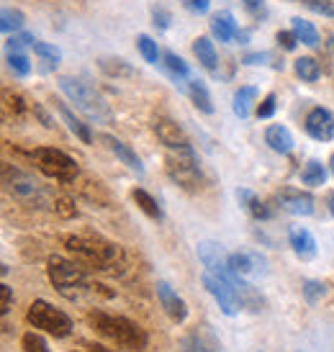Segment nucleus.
Here are the masks:
<instances>
[{"label": "nucleus", "mask_w": 334, "mask_h": 352, "mask_svg": "<svg viewBox=\"0 0 334 352\" xmlns=\"http://www.w3.org/2000/svg\"><path fill=\"white\" fill-rule=\"evenodd\" d=\"M65 247L75 254V263L93 267V270H103V273H116L126 263L124 250L116 242H109L103 236L69 234L65 236Z\"/></svg>", "instance_id": "obj_1"}, {"label": "nucleus", "mask_w": 334, "mask_h": 352, "mask_svg": "<svg viewBox=\"0 0 334 352\" xmlns=\"http://www.w3.org/2000/svg\"><path fill=\"white\" fill-rule=\"evenodd\" d=\"M88 324L100 337H106L116 347H124V350L139 352L144 350L149 342L147 332L139 324L131 322V319H126V316H113V314H106V311H90Z\"/></svg>", "instance_id": "obj_2"}, {"label": "nucleus", "mask_w": 334, "mask_h": 352, "mask_svg": "<svg viewBox=\"0 0 334 352\" xmlns=\"http://www.w3.org/2000/svg\"><path fill=\"white\" fill-rule=\"evenodd\" d=\"M59 88H62V93L75 103V108H80L88 118L98 121V124H111V121H113V113H111L109 103L100 98L88 82H82V80H78V78H59Z\"/></svg>", "instance_id": "obj_3"}, {"label": "nucleus", "mask_w": 334, "mask_h": 352, "mask_svg": "<svg viewBox=\"0 0 334 352\" xmlns=\"http://www.w3.org/2000/svg\"><path fill=\"white\" fill-rule=\"evenodd\" d=\"M47 273H49L52 285L69 301H75V298H80V296H85L90 291L88 278L82 273L80 263H69L65 257H49Z\"/></svg>", "instance_id": "obj_4"}, {"label": "nucleus", "mask_w": 334, "mask_h": 352, "mask_svg": "<svg viewBox=\"0 0 334 352\" xmlns=\"http://www.w3.org/2000/svg\"><path fill=\"white\" fill-rule=\"evenodd\" d=\"M29 157H31V162L39 167L47 177H52V180H59V183H75V177L80 175L78 162H75L69 155H65V152H59V149L39 147V149H31Z\"/></svg>", "instance_id": "obj_5"}, {"label": "nucleus", "mask_w": 334, "mask_h": 352, "mask_svg": "<svg viewBox=\"0 0 334 352\" xmlns=\"http://www.w3.org/2000/svg\"><path fill=\"white\" fill-rule=\"evenodd\" d=\"M26 319H29L31 327H36V329L52 334V337H67L72 332V319L47 301L31 303L29 311H26Z\"/></svg>", "instance_id": "obj_6"}, {"label": "nucleus", "mask_w": 334, "mask_h": 352, "mask_svg": "<svg viewBox=\"0 0 334 352\" xmlns=\"http://www.w3.org/2000/svg\"><path fill=\"white\" fill-rule=\"evenodd\" d=\"M167 175L186 190H198L203 177H201V167L196 162L193 149H180L167 157Z\"/></svg>", "instance_id": "obj_7"}, {"label": "nucleus", "mask_w": 334, "mask_h": 352, "mask_svg": "<svg viewBox=\"0 0 334 352\" xmlns=\"http://www.w3.org/2000/svg\"><path fill=\"white\" fill-rule=\"evenodd\" d=\"M3 183L8 188L13 196L23 201V204H34V206H44V190L39 188V183L31 175L21 173V170H10V165L3 167Z\"/></svg>", "instance_id": "obj_8"}, {"label": "nucleus", "mask_w": 334, "mask_h": 352, "mask_svg": "<svg viewBox=\"0 0 334 352\" xmlns=\"http://www.w3.org/2000/svg\"><path fill=\"white\" fill-rule=\"evenodd\" d=\"M201 280H203V288H206L208 294L216 298L219 309H221L226 316H234V314L239 311V306H242V303H239V296H236L234 285L229 283L226 278H221V275L206 270Z\"/></svg>", "instance_id": "obj_9"}, {"label": "nucleus", "mask_w": 334, "mask_h": 352, "mask_svg": "<svg viewBox=\"0 0 334 352\" xmlns=\"http://www.w3.org/2000/svg\"><path fill=\"white\" fill-rule=\"evenodd\" d=\"M229 265L242 278H263V275H267V257L255 252V250H239V252L229 254Z\"/></svg>", "instance_id": "obj_10"}, {"label": "nucleus", "mask_w": 334, "mask_h": 352, "mask_svg": "<svg viewBox=\"0 0 334 352\" xmlns=\"http://www.w3.org/2000/svg\"><path fill=\"white\" fill-rule=\"evenodd\" d=\"M155 134H157V139L165 144L170 152H180V149H190V142H188L186 131L177 126L175 121H170V118L165 116H157L155 118Z\"/></svg>", "instance_id": "obj_11"}, {"label": "nucleus", "mask_w": 334, "mask_h": 352, "mask_svg": "<svg viewBox=\"0 0 334 352\" xmlns=\"http://www.w3.org/2000/svg\"><path fill=\"white\" fill-rule=\"evenodd\" d=\"M276 204L293 216H311L314 214V198L309 193H301L296 188H283L276 196Z\"/></svg>", "instance_id": "obj_12"}, {"label": "nucleus", "mask_w": 334, "mask_h": 352, "mask_svg": "<svg viewBox=\"0 0 334 352\" xmlns=\"http://www.w3.org/2000/svg\"><path fill=\"white\" fill-rule=\"evenodd\" d=\"M198 257H201V263L206 265V270H211V273L221 275V278H229V273H232V265H229L224 247L216 245V242H201L198 245Z\"/></svg>", "instance_id": "obj_13"}, {"label": "nucleus", "mask_w": 334, "mask_h": 352, "mask_svg": "<svg viewBox=\"0 0 334 352\" xmlns=\"http://www.w3.org/2000/svg\"><path fill=\"white\" fill-rule=\"evenodd\" d=\"M306 134L316 142H329L334 137V116L326 108H311L306 116Z\"/></svg>", "instance_id": "obj_14"}, {"label": "nucleus", "mask_w": 334, "mask_h": 352, "mask_svg": "<svg viewBox=\"0 0 334 352\" xmlns=\"http://www.w3.org/2000/svg\"><path fill=\"white\" fill-rule=\"evenodd\" d=\"M180 352H226V350L224 344H221V340L208 327H198V329H193L183 340Z\"/></svg>", "instance_id": "obj_15"}, {"label": "nucleus", "mask_w": 334, "mask_h": 352, "mask_svg": "<svg viewBox=\"0 0 334 352\" xmlns=\"http://www.w3.org/2000/svg\"><path fill=\"white\" fill-rule=\"evenodd\" d=\"M157 296H159V303H162L165 314L172 319V322H177V324L186 322V319H188V303L177 296V291H172V288H170V283L159 280V283H157Z\"/></svg>", "instance_id": "obj_16"}, {"label": "nucleus", "mask_w": 334, "mask_h": 352, "mask_svg": "<svg viewBox=\"0 0 334 352\" xmlns=\"http://www.w3.org/2000/svg\"><path fill=\"white\" fill-rule=\"evenodd\" d=\"M100 142L109 147V152H113V155L124 162V165L129 167V170H134L137 175H144V165H142V160L137 157V152L129 147V144H124L121 139H116V137H111V134H103L100 137Z\"/></svg>", "instance_id": "obj_17"}, {"label": "nucleus", "mask_w": 334, "mask_h": 352, "mask_svg": "<svg viewBox=\"0 0 334 352\" xmlns=\"http://www.w3.org/2000/svg\"><path fill=\"white\" fill-rule=\"evenodd\" d=\"M288 242H291L293 252L298 254L301 260H314L316 257V239L309 229H304V226H291Z\"/></svg>", "instance_id": "obj_18"}, {"label": "nucleus", "mask_w": 334, "mask_h": 352, "mask_svg": "<svg viewBox=\"0 0 334 352\" xmlns=\"http://www.w3.org/2000/svg\"><path fill=\"white\" fill-rule=\"evenodd\" d=\"M265 144L273 149V152H278V155H288V152H293V134L285 126H280V124L267 126Z\"/></svg>", "instance_id": "obj_19"}, {"label": "nucleus", "mask_w": 334, "mask_h": 352, "mask_svg": "<svg viewBox=\"0 0 334 352\" xmlns=\"http://www.w3.org/2000/svg\"><path fill=\"white\" fill-rule=\"evenodd\" d=\"M236 201H239V206H242L252 219H257V221H265V219L273 216L270 214V208H267L252 190H247V188H239V190H236Z\"/></svg>", "instance_id": "obj_20"}, {"label": "nucleus", "mask_w": 334, "mask_h": 352, "mask_svg": "<svg viewBox=\"0 0 334 352\" xmlns=\"http://www.w3.org/2000/svg\"><path fill=\"white\" fill-rule=\"evenodd\" d=\"M211 34L216 36L219 41H232L239 34V26H236L234 16L229 10H221L211 19Z\"/></svg>", "instance_id": "obj_21"}, {"label": "nucleus", "mask_w": 334, "mask_h": 352, "mask_svg": "<svg viewBox=\"0 0 334 352\" xmlns=\"http://www.w3.org/2000/svg\"><path fill=\"white\" fill-rule=\"evenodd\" d=\"M193 52H196L198 62H201L208 72H216L219 57H216V50H214V41L208 39V36H198L196 44H193Z\"/></svg>", "instance_id": "obj_22"}, {"label": "nucleus", "mask_w": 334, "mask_h": 352, "mask_svg": "<svg viewBox=\"0 0 334 352\" xmlns=\"http://www.w3.org/2000/svg\"><path fill=\"white\" fill-rule=\"evenodd\" d=\"M57 108H59V113H62V121L67 124L69 131H72V134H75V137H78L82 144H90V142H93V134H90L88 124H82V121H80V118L75 116V113H72V111H69L65 103H57Z\"/></svg>", "instance_id": "obj_23"}, {"label": "nucleus", "mask_w": 334, "mask_h": 352, "mask_svg": "<svg viewBox=\"0 0 334 352\" xmlns=\"http://www.w3.org/2000/svg\"><path fill=\"white\" fill-rule=\"evenodd\" d=\"M188 96L203 113H214V103H211V96H208V88L203 85V80H190L188 82Z\"/></svg>", "instance_id": "obj_24"}, {"label": "nucleus", "mask_w": 334, "mask_h": 352, "mask_svg": "<svg viewBox=\"0 0 334 352\" xmlns=\"http://www.w3.org/2000/svg\"><path fill=\"white\" fill-rule=\"evenodd\" d=\"M257 100V90L252 85H245L234 93V113L239 118H247L252 113V103Z\"/></svg>", "instance_id": "obj_25"}, {"label": "nucleus", "mask_w": 334, "mask_h": 352, "mask_svg": "<svg viewBox=\"0 0 334 352\" xmlns=\"http://www.w3.org/2000/svg\"><path fill=\"white\" fill-rule=\"evenodd\" d=\"M98 67L109 75V78H131L134 75V67L124 62V59H111V57H103L98 62Z\"/></svg>", "instance_id": "obj_26"}, {"label": "nucleus", "mask_w": 334, "mask_h": 352, "mask_svg": "<svg viewBox=\"0 0 334 352\" xmlns=\"http://www.w3.org/2000/svg\"><path fill=\"white\" fill-rule=\"evenodd\" d=\"M23 23H26V16L19 8H3V13H0V29H3V34L21 31Z\"/></svg>", "instance_id": "obj_27"}, {"label": "nucleus", "mask_w": 334, "mask_h": 352, "mask_svg": "<svg viewBox=\"0 0 334 352\" xmlns=\"http://www.w3.org/2000/svg\"><path fill=\"white\" fill-rule=\"evenodd\" d=\"M301 183H304V186H311V188L324 186L326 183L324 165H322V162H316V160H311V162L304 167V173H301Z\"/></svg>", "instance_id": "obj_28"}, {"label": "nucleus", "mask_w": 334, "mask_h": 352, "mask_svg": "<svg viewBox=\"0 0 334 352\" xmlns=\"http://www.w3.org/2000/svg\"><path fill=\"white\" fill-rule=\"evenodd\" d=\"M293 31L298 41L306 44V47H316L319 44V31L314 29V23H309L304 19H293Z\"/></svg>", "instance_id": "obj_29"}, {"label": "nucleus", "mask_w": 334, "mask_h": 352, "mask_svg": "<svg viewBox=\"0 0 334 352\" xmlns=\"http://www.w3.org/2000/svg\"><path fill=\"white\" fill-rule=\"evenodd\" d=\"M296 75L301 80H306V82H316L319 80V75H322V69H319V62L311 57H301L296 59Z\"/></svg>", "instance_id": "obj_30"}, {"label": "nucleus", "mask_w": 334, "mask_h": 352, "mask_svg": "<svg viewBox=\"0 0 334 352\" xmlns=\"http://www.w3.org/2000/svg\"><path fill=\"white\" fill-rule=\"evenodd\" d=\"M131 198L137 201V206L144 211L147 216H152V219H162V208L157 206V201L149 196L147 190H142V188H137L134 193H131Z\"/></svg>", "instance_id": "obj_31"}, {"label": "nucleus", "mask_w": 334, "mask_h": 352, "mask_svg": "<svg viewBox=\"0 0 334 352\" xmlns=\"http://www.w3.org/2000/svg\"><path fill=\"white\" fill-rule=\"evenodd\" d=\"M165 67L170 69V75H175V78H188V75H190L186 59L177 57L175 52H165Z\"/></svg>", "instance_id": "obj_32"}, {"label": "nucleus", "mask_w": 334, "mask_h": 352, "mask_svg": "<svg viewBox=\"0 0 334 352\" xmlns=\"http://www.w3.org/2000/svg\"><path fill=\"white\" fill-rule=\"evenodd\" d=\"M137 47H139V52H142V57L147 59L149 65H157V59H159V50H157V44L149 39L147 34H142L137 39Z\"/></svg>", "instance_id": "obj_33"}, {"label": "nucleus", "mask_w": 334, "mask_h": 352, "mask_svg": "<svg viewBox=\"0 0 334 352\" xmlns=\"http://www.w3.org/2000/svg\"><path fill=\"white\" fill-rule=\"evenodd\" d=\"M31 47H34V54H39V57L47 59V62H54V65H57L59 59H62V52H59V47H54V44H47V41H34Z\"/></svg>", "instance_id": "obj_34"}, {"label": "nucleus", "mask_w": 334, "mask_h": 352, "mask_svg": "<svg viewBox=\"0 0 334 352\" xmlns=\"http://www.w3.org/2000/svg\"><path fill=\"white\" fill-rule=\"evenodd\" d=\"M8 67L13 69L16 75H21V78H26L31 72L29 59H26V54H21V52H8Z\"/></svg>", "instance_id": "obj_35"}, {"label": "nucleus", "mask_w": 334, "mask_h": 352, "mask_svg": "<svg viewBox=\"0 0 334 352\" xmlns=\"http://www.w3.org/2000/svg\"><path fill=\"white\" fill-rule=\"evenodd\" d=\"M21 344H23V350H26V352H49V344L44 342V337H41V334H36V332L23 334Z\"/></svg>", "instance_id": "obj_36"}, {"label": "nucleus", "mask_w": 334, "mask_h": 352, "mask_svg": "<svg viewBox=\"0 0 334 352\" xmlns=\"http://www.w3.org/2000/svg\"><path fill=\"white\" fill-rule=\"evenodd\" d=\"M3 100H5V111H13V116H23L26 113V100L21 98L19 93L3 90Z\"/></svg>", "instance_id": "obj_37"}, {"label": "nucleus", "mask_w": 334, "mask_h": 352, "mask_svg": "<svg viewBox=\"0 0 334 352\" xmlns=\"http://www.w3.org/2000/svg\"><path fill=\"white\" fill-rule=\"evenodd\" d=\"M324 294H326L324 283H319V280H306V283H304V298L311 303V306L322 301V298H324Z\"/></svg>", "instance_id": "obj_38"}, {"label": "nucleus", "mask_w": 334, "mask_h": 352, "mask_svg": "<svg viewBox=\"0 0 334 352\" xmlns=\"http://www.w3.org/2000/svg\"><path fill=\"white\" fill-rule=\"evenodd\" d=\"M306 6L314 10V13H322V16L334 19V0H306Z\"/></svg>", "instance_id": "obj_39"}, {"label": "nucleus", "mask_w": 334, "mask_h": 352, "mask_svg": "<svg viewBox=\"0 0 334 352\" xmlns=\"http://www.w3.org/2000/svg\"><path fill=\"white\" fill-rule=\"evenodd\" d=\"M34 34H16V36H10L8 41V52H21L26 44H34Z\"/></svg>", "instance_id": "obj_40"}, {"label": "nucleus", "mask_w": 334, "mask_h": 352, "mask_svg": "<svg viewBox=\"0 0 334 352\" xmlns=\"http://www.w3.org/2000/svg\"><path fill=\"white\" fill-rule=\"evenodd\" d=\"M276 103H278V98L270 93V96H265V100L257 106V116L260 118H270L273 113H276Z\"/></svg>", "instance_id": "obj_41"}, {"label": "nucleus", "mask_w": 334, "mask_h": 352, "mask_svg": "<svg viewBox=\"0 0 334 352\" xmlns=\"http://www.w3.org/2000/svg\"><path fill=\"white\" fill-rule=\"evenodd\" d=\"M152 19H155V26H157V29H170V13H167L165 8H162V6H155V8H152Z\"/></svg>", "instance_id": "obj_42"}, {"label": "nucleus", "mask_w": 334, "mask_h": 352, "mask_svg": "<svg viewBox=\"0 0 334 352\" xmlns=\"http://www.w3.org/2000/svg\"><path fill=\"white\" fill-rule=\"evenodd\" d=\"M278 44L283 47V50H296V44H298V36H296V31H278Z\"/></svg>", "instance_id": "obj_43"}, {"label": "nucleus", "mask_w": 334, "mask_h": 352, "mask_svg": "<svg viewBox=\"0 0 334 352\" xmlns=\"http://www.w3.org/2000/svg\"><path fill=\"white\" fill-rule=\"evenodd\" d=\"M267 59H270V54H267V52H255V54H247L245 65H249V67H257V65H265Z\"/></svg>", "instance_id": "obj_44"}, {"label": "nucleus", "mask_w": 334, "mask_h": 352, "mask_svg": "<svg viewBox=\"0 0 334 352\" xmlns=\"http://www.w3.org/2000/svg\"><path fill=\"white\" fill-rule=\"evenodd\" d=\"M188 8L193 10V13H198V16H203L211 8V0H188Z\"/></svg>", "instance_id": "obj_45"}, {"label": "nucleus", "mask_w": 334, "mask_h": 352, "mask_svg": "<svg viewBox=\"0 0 334 352\" xmlns=\"http://www.w3.org/2000/svg\"><path fill=\"white\" fill-rule=\"evenodd\" d=\"M54 208H57V211H59L62 216H75V214H78V211H75V206H72V201H69V198H59Z\"/></svg>", "instance_id": "obj_46"}, {"label": "nucleus", "mask_w": 334, "mask_h": 352, "mask_svg": "<svg viewBox=\"0 0 334 352\" xmlns=\"http://www.w3.org/2000/svg\"><path fill=\"white\" fill-rule=\"evenodd\" d=\"M0 294H3V306H0V311L8 314L10 311V303H13V294H10L8 285H0Z\"/></svg>", "instance_id": "obj_47"}, {"label": "nucleus", "mask_w": 334, "mask_h": 352, "mask_svg": "<svg viewBox=\"0 0 334 352\" xmlns=\"http://www.w3.org/2000/svg\"><path fill=\"white\" fill-rule=\"evenodd\" d=\"M34 113H36V116L41 118V124H44V126H47V129L54 126V121H52V118L47 116V111H44V108H41V106H34Z\"/></svg>", "instance_id": "obj_48"}, {"label": "nucleus", "mask_w": 334, "mask_h": 352, "mask_svg": "<svg viewBox=\"0 0 334 352\" xmlns=\"http://www.w3.org/2000/svg\"><path fill=\"white\" fill-rule=\"evenodd\" d=\"M88 352H113V350H109V347H103V344H90Z\"/></svg>", "instance_id": "obj_49"}, {"label": "nucleus", "mask_w": 334, "mask_h": 352, "mask_svg": "<svg viewBox=\"0 0 334 352\" xmlns=\"http://www.w3.org/2000/svg\"><path fill=\"white\" fill-rule=\"evenodd\" d=\"M245 3H247V8H252V10H257L263 6V0H245Z\"/></svg>", "instance_id": "obj_50"}, {"label": "nucleus", "mask_w": 334, "mask_h": 352, "mask_svg": "<svg viewBox=\"0 0 334 352\" xmlns=\"http://www.w3.org/2000/svg\"><path fill=\"white\" fill-rule=\"evenodd\" d=\"M326 204H329V214H332V219H334V193L329 196V201H326Z\"/></svg>", "instance_id": "obj_51"}, {"label": "nucleus", "mask_w": 334, "mask_h": 352, "mask_svg": "<svg viewBox=\"0 0 334 352\" xmlns=\"http://www.w3.org/2000/svg\"><path fill=\"white\" fill-rule=\"evenodd\" d=\"M326 50H329V52H332V54H334V34H332V36H329V41H326Z\"/></svg>", "instance_id": "obj_52"}, {"label": "nucleus", "mask_w": 334, "mask_h": 352, "mask_svg": "<svg viewBox=\"0 0 334 352\" xmlns=\"http://www.w3.org/2000/svg\"><path fill=\"white\" fill-rule=\"evenodd\" d=\"M329 170H332V175H334V155L329 157Z\"/></svg>", "instance_id": "obj_53"}, {"label": "nucleus", "mask_w": 334, "mask_h": 352, "mask_svg": "<svg viewBox=\"0 0 334 352\" xmlns=\"http://www.w3.org/2000/svg\"><path fill=\"white\" fill-rule=\"evenodd\" d=\"M298 352H301V350H298Z\"/></svg>", "instance_id": "obj_54"}]
</instances>
